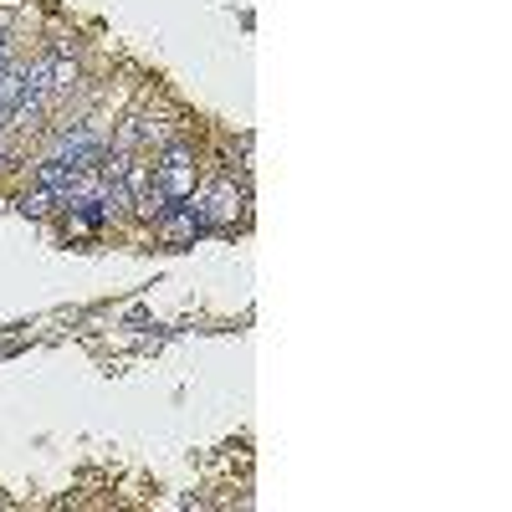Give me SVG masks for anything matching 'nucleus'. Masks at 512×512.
<instances>
[{"label":"nucleus","mask_w":512,"mask_h":512,"mask_svg":"<svg viewBox=\"0 0 512 512\" xmlns=\"http://www.w3.org/2000/svg\"><path fill=\"white\" fill-rule=\"evenodd\" d=\"M195 180H200L195 149L169 144V149H164V159L154 164V185H159V195H164L169 205H185V200H195Z\"/></svg>","instance_id":"f257e3e1"},{"label":"nucleus","mask_w":512,"mask_h":512,"mask_svg":"<svg viewBox=\"0 0 512 512\" xmlns=\"http://www.w3.org/2000/svg\"><path fill=\"white\" fill-rule=\"evenodd\" d=\"M241 200H246L241 185H236V180H221L216 190H210L205 200H195V205H200V221H205V226H231V221L241 216Z\"/></svg>","instance_id":"f03ea898"},{"label":"nucleus","mask_w":512,"mask_h":512,"mask_svg":"<svg viewBox=\"0 0 512 512\" xmlns=\"http://www.w3.org/2000/svg\"><path fill=\"white\" fill-rule=\"evenodd\" d=\"M154 226H159L164 241H175V246H185V241H195L200 231H210V226L200 221V205H190V200H185V205H169Z\"/></svg>","instance_id":"7ed1b4c3"},{"label":"nucleus","mask_w":512,"mask_h":512,"mask_svg":"<svg viewBox=\"0 0 512 512\" xmlns=\"http://www.w3.org/2000/svg\"><path fill=\"white\" fill-rule=\"evenodd\" d=\"M52 205H62V195H57V190H31V195L21 200V210H26V216H47Z\"/></svg>","instance_id":"20e7f679"}]
</instances>
